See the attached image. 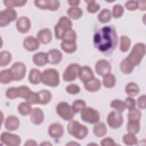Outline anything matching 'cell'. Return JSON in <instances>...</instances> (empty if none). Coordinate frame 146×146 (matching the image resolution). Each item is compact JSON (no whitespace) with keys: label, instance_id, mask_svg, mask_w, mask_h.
<instances>
[{"label":"cell","instance_id":"cell-1","mask_svg":"<svg viewBox=\"0 0 146 146\" xmlns=\"http://www.w3.org/2000/svg\"><path fill=\"white\" fill-rule=\"evenodd\" d=\"M95 47L99 51L111 53L116 47L117 36L115 28L111 26H104L95 33L93 38Z\"/></svg>","mask_w":146,"mask_h":146},{"label":"cell","instance_id":"cell-2","mask_svg":"<svg viewBox=\"0 0 146 146\" xmlns=\"http://www.w3.org/2000/svg\"><path fill=\"white\" fill-rule=\"evenodd\" d=\"M67 131L75 138L82 140L87 136L88 129L86 126L81 124L79 121L71 120L67 125Z\"/></svg>","mask_w":146,"mask_h":146},{"label":"cell","instance_id":"cell-3","mask_svg":"<svg viewBox=\"0 0 146 146\" xmlns=\"http://www.w3.org/2000/svg\"><path fill=\"white\" fill-rule=\"evenodd\" d=\"M145 54V44L143 43H137L133 46L129 55L126 58L134 67H135L140 63Z\"/></svg>","mask_w":146,"mask_h":146},{"label":"cell","instance_id":"cell-4","mask_svg":"<svg viewBox=\"0 0 146 146\" xmlns=\"http://www.w3.org/2000/svg\"><path fill=\"white\" fill-rule=\"evenodd\" d=\"M41 82L50 87H56L60 82L58 71L54 68H47L41 74Z\"/></svg>","mask_w":146,"mask_h":146},{"label":"cell","instance_id":"cell-5","mask_svg":"<svg viewBox=\"0 0 146 146\" xmlns=\"http://www.w3.org/2000/svg\"><path fill=\"white\" fill-rule=\"evenodd\" d=\"M72 22L65 16L60 18L54 27L55 35L56 39H62L64 34L72 27Z\"/></svg>","mask_w":146,"mask_h":146},{"label":"cell","instance_id":"cell-6","mask_svg":"<svg viewBox=\"0 0 146 146\" xmlns=\"http://www.w3.org/2000/svg\"><path fill=\"white\" fill-rule=\"evenodd\" d=\"M56 110L58 115L65 120H71L75 116V112L72 106L67 102H62L58 103Z\"/></svg>","mask_w":146,"mask_h":146},{"label":"cell","instance_id":"cell-7","mask_svg":"<svg viewBox=\"0 0 146 146\" xmlns=\"http://www.w3.org/2000/svg\"><path fill=\"white\" fill-rule=\"evenodd\" d=\"M80 116L83 121L90 124H95L100 120L98 111L90 107H86L81 111Z\"/></svg>","mask_w":146,"mask_h":146},{"label":"cell","instance_id":"cell-8","mask_svg":"<svg viewBox=\"0 0 146 146\" xmlns=\"http://www.w3.org/2000/svg\"><path fill=\"white\" fill-rule=\"evenodd\" d=\"M17 18V11L13 9H6L0 13V26L5 27L11 22L16 20Z\"/></svg>","mask_w":146,"mask_h":146},{"label":"cell","instance_id":"cell-9","mask_svg":"<svg viewBox=\"0 0 146 146\" xmlns=\"http://www.w3.org/2000/svg\"><path fill=\"white\" fill-rule=\"evenodd\" d=\"M10 70L13 75L14 80H21L26 75V67L22 62H17L14 63Z\"/></svg>","mask_w":146,"mask_h":146},{"label":"cell","instance_id":"cell-10","mask_svg":"<svg viewBox=\"0 0 146 146\" xmlns=\"http://www.w3.org/2000/svg\"><path fill=\"white\" fill-rule=\"evenodd\" d=\"M80 66L76 63H71L67 67L63 74V79L66 82H71L76 79L79 74Z\"/></svg>","mask_w":146,"mask_h":146},{"label":"cell","instance_id":"cell-11","mask_svg":"<svg viewBox=\"0 0 146 146\" xmlns=\"http://www.w3.org/2000/svg\"><path fill=\"white\" fill-rule=\"evenodd\" d=\"M1 141L3 144L9 146H18L21 143V139L18 135L7 132L1 133Z\"/></svg>","mask_w":146,"mask_h":146},{"label":"cell","instance_id":"cell-12","mask_svg":"<svg viewBox=\"0 0 146 146\" xmlns=\"http://www.w3.org/2000/svg\"><path fill=\"white\" fill-rule=\"evenodd\" d=\"M123 123V117L120 113L113 111L108 114L107 116V123L111 128H118L121 126Z\"/></svg>","mask_w":146,"mask_h":146},{"label":"cell","instance_id":"cell-13","mask_svg":"<svg viewBox=\"0 0 146 146\" xmlns=\"http://www.w3.org/2000/svg\"><path fill=\"white\" fill-rule=\"evenodd\" d=\"M95 71L100 76H104L110 74L111 71V66L110 63L105 59L99 60L95 66Z\"/></svg>","mask_w":146,"mask_h":146},{"label":"cell","instance_id":"cell-14","mask_svg":"<svg viewBox=\"0 0 146 146\" xmlns=\"http://www.w3.org/2000/svg\"><path fill=\"white\" fill-rule=\"evenodd\" d=\"M48 133L52 138H60L64 134V128L63 125L59 123H54L51 124L48 127Z\"/></svg>","mask_w":146,"mask_h":146},{"label":"cell","instance_id":"cell-15","mask_svg":"<svg viewBox=\"0 0 146 146\" xmlns=\"http://www.w3.org/2000/svg\"><path fill=\"white\" fill-rule=\"evenodd\" d=\"M16 27L19 33H26L31 28V21L26 17H21L17 21Z\"/></svg>","mask_w":146,"mask_h":146},{"label":"cell","instance_id":"cell-16","mask_svg":"<svg viewBox=\"0 0 146 146\" xmlns=\"http://www.w3.org/2000/svg\"><path fill=\"white\" fill-rule=\"evenodd\" d=\"M48 63L51 64H57L60 63L63 58V54L58 49H51L47 53Z\"/></svg>","mask_w":146,"mask_h":146},{"label":"cell","instance_id":"cell-17","mask_svg":"<svg viewBox=\"0 0 146 146\" xmlns=\"http://www.w3.org/2000/svg\"><path fill=\"white\" fill-rule=\"evenodd\" d=\"M23 46L28 51H34L39 47V42L38 39L29 36L26 37L23 41Z\"/></svg>","mask_w":146,"mask_h":146},{"label":"cell","instance_id":"cell-18","mask_svg":"<svg viewBox=\"0 0 146 146\" xmlns=\"http://www.w3.org/2000/svg\"><path fill=\"white\" fill-rule=\"evenodd\" d=\"M78 76L84 83L90 80L95 77L92 70L89 66H87L80 67Z\"/></svg>","mask_w":146,"mask_h":146},{"label":"cell","instance_id":"cell-19","mask_svg":"<svg viewBox=\"0 0 146 146\" xmlns=\"http://www.w3.org/2000/svg\"><path fill=\"white\" fill-rule=\"evenodd\" d=\"M30 115L31 121L34 124L39 125L43 123L44 115L43 111L39 108L36 107L32 109Z\"/></svg>","mask_w":146,"mask_h":146},{"label":"cell","instance_id":"cell-20","mask_svg":"<svg viewBox=\"0 0 146 146\" xmlns=\"http://www.w3.org/2000/svg\"><path fill=\"white\" fill-rule=\"evenodd\" d=\"M51 31L47 28L40 30L37 34V39L39 42L46 44L49 43L52 40Z\"/></svg>","mask_w":146,"mask_h":146},{"label":"cell","instance_id":"cell-21","mask_svg":"<svg viewBox=\"0 0 146 146\" xmlns=\"http://www.w3.org/2000/svg\"><path fill=\"white\" fill-rule=\"evenodd\" d=\"M20 125L18 118L14 115L8 116L5 122V127L9 131H15L18 129Z\"/></svg>","mask_w":146,"mask_h":146},{"label":"cell","instance_id":"cell-22","mask_svg":"<svg viewBox=\"0 0 146 146\" xmlns=\"http://www.w3.org/2000/svg\"><path fill=\"white\" fill-rule=\"evenodd\" d=\"M84 88L89 92H96L100 90L101 87V82L98 78H94L84 83Z\"/></svg>","mask_w":146,"mask_h":146},{"label":"cell","instance_id":"cell-23","mask_svg":"<svg viewBox=\"0 0 146 146\" xmlns=\"http://www.w3.org/2000/svg\"><path fill=\"white\" fill-rule=\"evenodd\" d=\"M33 61L37 66L41 67L44 66L48 63L47 53L39 52L35 54L33 56Z\"/></svg>","mask_w":146,"mask_h":146},{"label":"cell","instance_id":"cell-24","mask_svg":"<svg viewBox=\"0 0 146 146\" xmlns=\"http://www.w3.org/2000/svg\"><path fill=\"white\" fill-rule=\"evenodd\" d=\"M39 98V103L41 105H45L50 103L52 99L51 93L47 90H42L37 92Z\"/></svg>","mask_w":146,"mask_h":146},{"label":"cell","instance_id":"cell-25","mask_svg":"<svg viewBox=\"0 0 146 146\" xmlns=\"http://www.w3.org/2000/svg\"><path fill=\"white\" fill-rule=\"evenodd\" d=\"M41 72L36 68H32L29 74V80L33 84H38L41 82Z\"/></svg>","mask_w":146,"mask_h":146},{"label":"cell","instance_id":"cell-26","mask_svg":"<svg viewBox=\"0 0 146 146\" xmlns=\"http://www.w3.org/2000/svg\"><path fill=\"white\" fill-rule=\"evenodd\" d=\"M93 131L94 135L98 137H101L105 136L107 132V129L106 124L103 122H97L94 126Z\"/></svg>","mask_w":146,"mask_h":146},{"label":"cell","instance_id":"cell-27","mask_svg":"<svg viewBox=\"0 0 146 146\" xmlns=\"http://www.w3.org/2000/svg\"><path fill=\"white\" fill-rule=\"evenodd\" d=\"M61 48L66 53H73L76 50V43L75 41L62 40V42L61 43Z\"/></svg>","mask_w":146,"mask_h":146},{"label":"cell","instance_id":"cell-28","mask_svg":"<svg viewBox=\"0 0 146 146\" xmlns=\"http://www.w3.org/2000/svg\"><path fill=\"white\" fill-rule=\"evenodd\" d=\"M125 91L128 95L133 97L138 95L140 89L137 84L134 82H130L126 85Z\"/></svg>","mask_w":146,"mask_h":146},{"label":"cell","instance_id":"cell-29","mask_svg":"<svg viewBox=\"0 0 146 146\" xmlns=\"http://www.w3.org/2000/svg\"><path fill=\"white\" fill-rule=\"evenodd\" d=\"M12 80H14V79L10 69L3 70L1 71L0 82L2 84H8Z\"/></svg>","mask_w":146,"mask_h":146},{"label":"cell","instance_id":"cell-30","mask_svg":"<svg viewBox=\"0 0 146 146\" xmlns=\"http://www.w3.org/2000/svg\"><path fill=\"white\" fill-rule=\"evenodd\" d=\"M68 17L72 19H79L83 14L82 9L79 7H71L67 11Z\"/></svg>","mask_w":146,"mask_h":146},{"label":"cell","instance_id":"cell-31","mask_svg":"<svg viewBox=\"0 0 146 146\" xmlns=\"http://www.w3.org/2000/svg\"><path fill=\"white\" fill-rule=\"evenodd\" d=\"M140 129V121L128 120L127 124V130L128 133L135 135L139 133Z\"/></svg>","mask_w":146,"mask_h":146},{"label":"cell","instance_id":"cell-32","mask_svg":"<svg viewBox=\"0 0 146 146\" xmlns=\"http://www.w3.org/2000/svg\"><path fill=\"white\" fill-rule=\"evenodd\" d=\"M112 14L107 9H103L98 15V21L102 23H106L110 22L111 19Z\"/></svg>","mask_w":146,"mask_h":146},{"label":"cell","instance_id":"cell-33","mask_svg":"<svg viewBox=\"0 0 146 146\" xmlns=\"http://www.w3.org/2000/svg\"><path fill=\"white\" fill-rule=\"evenodd\" d=\"M134 66L125 58L120 63V68L121 72L125 74H131L134 68Z\"/></svg>","mask_w":146,"mask_h":146},{"label":"cell","instance_id":"cell-34","mask_svg":"<svg viewBox=\"0 0 146 146\" xmlns=\"http://www.w3.org/2000/svg\"><path fill=\"white\" fill-rule=\"evenodd\" d=\"M12 56L10 52L2 51L0 53V65L1 67L7 66L11 61Z\"/></svg>","mask_w":146,"mask_h":146},{"label":"cell","instance_id":"cell-35","mask_svg":"<svg viewBox=\"0 0 146 146\" xmlns=\"http://www.w3.org/2000/svg\"><path fill=\"white\" fill-rule=\"evenodd\" d=\"M3 4L9 9H13L15 7H21L24 6L27 1L25 0H5L3 1Z\"/></svg>","mask_w":146,"mask_h":146},{"label":"cell","instance_id":"cell-36","mask_svg":"<svg viewBox=\"0 0 146 146\" xmlns=\"http://www.w3.org/2000/svg\"><path fill=\"white\" fill-rule=\"evenodd\" d=\"M103 84L106 88H110L113 87L116 84L115 76L111 74L106 75V76H103Z\"/></svg>","mask_w":146,"mask_h":146},{"label":"cell","instance_id":"cell-37","mask_svg":"<svg viewBox=\"0 0 146 146\" xmlns=\"http://www.w3.org/2000/svg\"><path fill=\"white\" fill-rule=\"evenodd\" d=\"M32 110L31 104H29L27 102H22L19 104L18 106V112L23 116H26L31 113Z\"/></svg>","mask_w":146,"mask_h":146},{"label":"cell","instance_id":"cell-38","mask_svg":"<svg viewBox=\"0 0 146 146\" xmlns=\"http://www.w3.org/2000/svg\"><path fill=\"white\" fill-rule=\"evenodd\" d=\"M131 39L127 36L123 35L120 37V49L121 52H125L128 51L131 46Z\"/></svg>","mask_w":146,"mask_h":146},{"label":"cell","instance_id":"cell-39","mask_svg":"<svg viewBox=\"0 0 146 146\" xmlns=\"http://www.w3.org/2000/svg\"><path fill=\"white\" fill-rule=\"evenodd\" d=\"M141 117V112L138 109L135 107L129 110V112L128 113V120L140 121Z\"/></svg>","mask_w":146,"mask_h":146},{"label":"cell","instance_id":"cell-40","mask_svg":"<svg viewBox=\"0 0 146 146\" xmlns=\"http://www.w3.org/2000/svg\"><path fill=\"white\" fill-rule=\"evenodd\" d=\"M111 107L120 113L123 112L125 109V105L124 102L119 99H115L112 100L111 103Z\"/></svg>","mask_w":146,"mask_h":146},{"label":"cell","instance_id":"cell-41","mask_svg":"<svg viewBox=\"0 0 146 146\" xmlns=\"http://www.w3.org/2000/svg\"><path fill=\"white\" fill-rule=\"evenodd\" d=\"M123 141L124 143L127 145H132L137 144V139L135 135L128 133L123 136Z\"/></svg>","mask_w":146,"mask_h":146},{"label":"cell","instance_id":"cell-42","mask_svg":"<svg viewBox=\"0 0 146 146\" xmlns=\"http://www.w3.org/2000/svg\"><path fill=\"white\" fill-rule=\"evenodd\" d=\"M72 108L75 113L81 112L86 107V102L82 99L75 100L72 104Z\"/></svg>","mask_w":146,"mask_h":146},{"label":"cell","instance_id":"cell-43","mask_svg":"<svg viewBox=\"0 0 146 146\" xmlns=\"http://www.w3.org/2000/svg\"><path fill=\"white\" fill-rule=\"evenodd\" d=\"M18 97L23 99H26L31 92V90L27 86H22L17 87Z\"/></svg>","mask_w":146,"mask_h":146},{"label":"cell","instance_id":"cell-44","mask_svg":"<svg viewBox=\"0 0 146 146\" xmlns=\"http://www.w3.org/2000/svg\"><path fill=\"white\" fill-rule=\"evenodd\" d=\"M87 3V9L90 13H95L99 11L100 9V5L94 1H85Z\"/></svg>","mask_w":146,"mask_h":146},{"label":"cell","instance_id":"cell-45","mask_svg":"<svg viewBox=\"0 0 146 146\" xmlns=\"http://www.w3.org/2000/svg\"><path fill=\"white\" fill-rule=\"evenodd\" d=\"M124 13V7L121 5L116 4L112 8V15L115 18L121 17Z\"/></svg>","mask_w":146,"mask_h":146},{"label":"cell","instance_id":"cell-46","mask_svg":"<svg viewBox=\"0 0 146 146\" xmlns=\"http://www.w3.org/2000/svg\"><path fill=\"white\" fill-rule=\"evenodd\" d=\"M76 34L75 30L71 29L68 30L64 35L62 40H68V41H75L76 40Z\"/></svg>","mask_w":146,"mask_h":146},{"label":"cell","instance_id":"cell-47","mask_svg":"<svg viewBox=\"0 0 146 146\" xmlns=\"http://www.w3.org/2000/svg\"><path fill=\"white\" fill-rule=\"evenodd\" d=\"M26 102L30 104H35L39 103V98L37 92H31L29 96L25 99Z\"/></svg>","mask_w":146,"mask_h":146},{"label":"cell","instance_id":"cell-48","mask_svg":"<svg viewBox=\"0 0 146 146\" xmlns=\"http://www.w3.org/2000/svg\"><path fill=\"white\" fill-rule=\"evenodd\" d=\"M66 90L69 94L75 95L79 93L80 88L78 85L75 84H70L67 86Z\"/></svg>","mask_w":146,"mask_h":146},{"label":"cell","instance_id":"cell-49","mask_svg":"<svg viewBox=\"0 0 146 146\" xmlns=\"http://www.w3.org/2000/svg\"><path fill=\"white\" fill-rule=\"evenodd\" d=\"M6 96L8 99H14L18 97L17 87H10L9 88L6 92Z\"/></svg>","mask_w":146,"mask_h":146},{"label":"cell","instance_id":"cell-50","mask_svg":"<svg viewBox=\"0 0 146 146\" xmlns=\"http://www.w3.org/2000/svg\"><path fill=\"white\" fill-rule=\"evenodd\" d=\"M60 6V2L57 0L48 1L47 10L50 11L57 10Z\"/></svg>","mask_w":146,"mask_h":146},{"label":"cell","instance_id":"cell-51","mask_svg":"<svg viewBox=\"0 0 146 146\" xmlns=\"http://www.w3.org/2000/svg\"><path fill=\"white\" fill-rule=\"evenodd\" d=\"M125 6L126 9L130 11H134L138 8V1H127Z\"/></svg>","mask_w":146,"mask_h":146},{"label":"cell","instance_id":"cell-52","mask_svg":"<svg viewBox=\"0 0 146 146\" xmlns=\"http://www.w3.org/2000/svg\"><path fill=\"white\" fill-rule=\"evenodd\" d=\"M124 104L125 105V108H128V110H131L135 107L136 102L135 100L132 97L129 96L125 99Z\"/></svg>","mask_w":146,"mask_h":146},{"label":"cell","instance_id":"cell-53","mask_svg":"<svg viewBox=\"0 0 146 146\" xmlns=\"http://www.w3.org/2000/svg\"><path fill=\"white\" fill-rule=\"evenodd\" d=\"M34 4L37 7L42 10H47V5H48L47 0L35 1Z\"/></svg>","mask_w":146,"mask_h":146},{"label":"cell","instance_id":"cell-54","mask_svg":"<svg viewBox=\"0 0 146 146\" xmlns=\"http://www.w3.org/2000/svg\"><path fill=\"white\" fill-rule=\"evenodd\" d=\"M100 144L102 146H113L116 145L114 140L111 137H106L103 139L102 140Z\"/></svg>","mask_w":146,"mask_h":146},{"label":"cell","instance_id":"cell-55","mask_svg":"<svg viewBox=\"0 0 146 146\" xmlns=\"http://www.w3.org/2000/svg\"><path fill=\"white\" fill-rule=\"evenodd\" d=\"M137 104L139 108L142 109H145L146 107L145 104V95H143L139 96L137 100Z\"/></svg>","mask_w":146,"mask_h":146},{"label":"cell","instance_id":"cell-56","mask_svg":"<svg viewBox=\"0 0 146 146\" xmlns=\"http://www.w3.org/2000/svg\"><path fill=\"white\" fill-rule=\"evenodd\" d=\"M146 2L145 1H138V8L140 10L145 11L146 9Z\"/></svg>","mask_w":146,"mask_h":146},{"label":"cell","instance_id":"cell-57","mask_svg":"<svg viewBox=\"0 0 146 146\" xmlns=\"http://www.w3.org/2000/svg\"><path fill=\"white\" fill-rule=\"evenodd\" d=\"M67 2L71 7H76L79 4L80 1H76V0H71V1H68Z\"/></svg>","mask_w":146,"mask_h":146},{"label":"cell","instance_id":"cell-58","mask_svg":"<svg viewBox=\"0 0 146 146\" xmlns=\"http://www.w3.org/2000/svg\"><path fill=\"white\" fill-rule=\"evenodd\" d=\"M25 145H37L36 142L32 139H29L26 141L25 143Z\"/></svg>","mask_w":146,"mask_h":146},{"label":"cell","instance_id":"cell-59","mask_svg":"<svg viewBox=\"0 0 146 146\" xmlns=\"http://www.w3.org/2000/svg\"><path fill=\"white\" fill-rule=\"evenodd\" d=\"M40 145H52V144L50 143H48V141H46V142L44 141L43 143H41Z\"/></svg>","mask_w":146,"mask_h":146},{"label":"cell","instance_id":"cell-60","mask_svg":"<svg viewBox=\"0 0 146 146\" xmlns=\"http://www.w3.org/2000/svg\"><path fill=\"white\" fill-rule=\"evenodd\" d=\"M67 145H79L78 143H75V142H70V143H68Z\"/></svg>","mask_w":146,"mask_h":146}]
</instances>
